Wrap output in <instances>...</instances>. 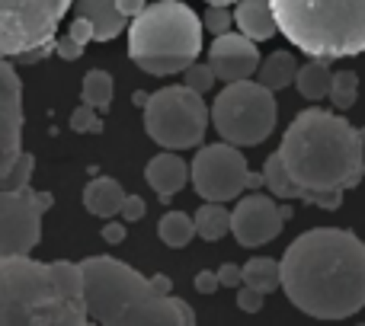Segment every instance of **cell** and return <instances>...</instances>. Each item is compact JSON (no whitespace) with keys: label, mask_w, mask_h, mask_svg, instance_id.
<instances>
[{"label":"cell","mask_w":365,"mask_h":326,"mask_svg":"<svg viewBox=\"0 0 365 326\" xmlns=\"http://www.w3.org/2000/svg\"><path fill=\"white\" fill-rule=\"evenodd\" d=\"M74 0H0V58H16L55 42L58 23Z\"/></svg>","instance_id":"9"},{"label":"cell","mask_w":365,"mask_h":326,"mask_svg":"<svg viewBox=\"0 0 365 326\" xmlns=\"http://www.w3.org/2000/svg\"><path fill=\"white\" fill-rule=\"evenodd\" d=\"M240 278H244V285H250V288L263 291V295H269V291H276L279 285H282V272H279V263L269 256H253L244 263V269H240Z\"/></svg>","instance_id":"23"},{"label":"cell","mask_w":365,"mask_h":326,"mask_svg":"<svg viewBox=\"0 0 365 326\" xmlns=\"http://www.w3.org/2000/svg\"><path fill=\"white\" fill-rule=\"evenodd\" d=\"M145 179L160 195V201H170L189 182V167L177 151H164L158 157H151V163L145 167Z\"/></svg>","instance_id":"15"},{"label":"cell","mask_w":365,"mask_h":326,"mask_svg":"<svg viewBox=\"0 0 365 326\" xmlns=\"http://www.w3.org/2000/svg\"><path fill=\"white\" fill-rule=\"evenodd\" d=\"M151 285H154V291H160V295H170L173 291V282L167 275H151Z\"/></svg>","instance_id":"39"},{"label":"cell","mask_w":365,"mask_h":326,"mask_svg":"<svg viewBox=\"0 0 365 326\" xmlns=\"http://www.w3.org/2000/svg\"><path fill=\"white\" fill-rule=\"evenodd\" d=\"M55 205L51 192L0 186V256H29L42 240V214Z\"/></svg>","instance_id":"10"},{"label":"cell","mask_w":365,"mask_h":326,"mask_svg":"<svg viewBox=\"0 0 365 326\" xmlns=\"http://www.w3.org/2000/svg\"><path fill=\"white\" fill-rule=\"evenodd\" d=\"M202 51V19L180 0L148 4L128 26V58L145 74H182Z\"/></svg>","instance_id":"5"},{"label":"cell","mask_w":365,"mask_h":326,"mask_svg":"<svg viewBox=\"0 0 365 326\" xmlns=\"http://www.w3.org/2000/svg\"><path fill=\"white\" fill-rule=\"evenodd\" d=\"M285 227V218L276 205V195L253 192L237 195V205L231 211V233L240 246H263L276 240Z\"/></svg>","instance_id":"12"},{"label":"cell","mask_w":365,"mask_h":326,"mask_svg":"<svg viewBox=\"0 0 365 326\" xmlns=\"http://www.w3.org/2000/svg\"><path fill=\"white\" fill-rule=\"evenodd\" d=\"M189 179L199 199L205 201H231L250 189V167H247L244 154L237 144H208L199 147L192 167H189Z\"/></svg>","instance_id":"11"},{"label":"cell","mask_w":365,"mask_h":326,"mask_svg":"<svg viewBox=\"0 0 365 326\" xmlns=\"http://www.w3.org/2000/svg\"><path fill=\"white\" fill-rule=\"evenodd\" d=\"M359 154H362V167H365V128H359Z\"/></svg>","instance_id":"41"},{"label":"cell","mask_w":365,"mask_h":326,"mask_svg":"<svg viewBox=\"0 0 365 326\" xmlns=\"http://www.w3.org/2000/svg\"><path fill=\"white\" fill-rule=\"evenodd\" d=\"M295 74H298V64L295 58H292V51H272V55H266V61L259 58V68H257V83H263L266 90H285L295 83Z\"/></svg>","instance_id":"19"},{"label":"cell","mask_w":365,"mask_h":326,"mask_svg":"<svg viewBox=\"0 0 365 326\" xmlns=\"http://www.w3.org/2000/svg\"><path fill=\"white\" fill-rule=\"evenodd\" d=\"M32 169H36V157H32V154H19L16 163L10 167V173L4 176V182H0V186H6V189L26 186V182H29V176H32Z\"/></svg>","instance_id":"30"},{"label":"cell","mask_w":365,"mask_h":326,"mask_svg":"<svg viewBox=\"0 0 365 326\" xmlns=\"http://www.w3.org/2000/svg\"><path fill=\"white\" fill-rule=\"evenodd\" d=\"M115 6H119V13L125 19H132V16H138V13L145 10L148 4H145V0H115Z\"/></svg>","instance_id":"38"},{"label":"cell","mask_w":365,"mask_h":326,"mask_svg":"<svg viewBox=\"0 0 365 326\" xmlns=\"http://www.w3.org/2000/svg\"><path fill=\"white\" fill-rule=\"evenodd\" d=\"M208 128V106L202 93L189 90L186 83L164 87L148 96L145 102V132L167 151L199 147Z\"/></svg>","instance_id":"8"},{"label":"cell","mask_w":365,"mask_h":326,"mask_svg":"<svg viewBox=\"0 0 365 326\" xmlns=\"http://www.w3.org/2000/svg\"><path fill=\"white\" fill-rule=\"evenodd\" d=\"M356 96H359V77H356L353 70H336V74L330 77L327 100L334 102L340 112H346V109L356 106Z\"/></svg>","instance_id":"26"},{"label":"cell","mask_w":365,"mask_h":326,"mask_svg":"<svg viewBox=\"0 0 365 326\" xmlns=\"http://www.w3.org/2000/svg\"><path fill=\"white\" fill-rule=\"evenodd\" d=\"M113 77L106 74V70H87V77H83V87H81V96L87 106H93L96 112H106L109 106H113Z\"/></svg>","instance_id":"24"},{"label":"cell","mask_w":365,"mask_h":326,"mask_svg":"<svg viewBox=\"0 0 365 326\" xmlns=\"http://www.w3.org/2000/svg\"><path fill=\"white\" fill-rule=\"evenodd\" d=\"M125 201V189L113 179V176H96V179L87 182L83 189V205H87L90 214L96 218H115Z\"/></svg>","instance_id":"18"},{"label":"cell","mask_w":365,"mask_h":326,"mask_svg":"<svg viewBox=\"0 0 365 326\" xmlns=\"http://www.w3.org/2000/svg\"><path fill=\"white\" fill-rule=\"evenodd\" d=\"M145 199L141 195H125V201H122V208H119V214H122V221L125 224H132V221H141L145 218Z\"/></svg>","instance_id":"32"},{"label":"cell","mask_w":365,"mask_h":326,"mask_svg":"<svg viewBox=\"0 0 365 326\" xmlns=\"http://www.w3.org/2000/svg\"><path fill=\"white\" fill-rule=\"evenodd\" d=\"M208 64H212L215 77L225 83L247 80V77H253L259 68L257 42L247 38L244 32H231V29L221 32V36H215V42L208 45Z\"/></svg>","instance_id":"14"},{"label":"cell","mask_w":365,"mask_h":326,"mask_svg":"<svg viewBox=\"0 0 365 326\" xmlns=\"http://www.w3.org/2000/svg\"><path fill=\"white\" fill-rule=\"evenodd\" d=\"M182 77H186V87L189 90H195V93H208V90L215 87V70H212V64H189L186 70H182Z\"/></svg>","instance_id":"27"},{"label":"cell","mask_w":365,"mask_h":326,"mask_svg":"<svg viewBox=\"0 0 365 326\" xmlns=\"http://www.w3.org/2000/svg\"><path fill=\"white\" fill-rule=\"evenodd\" d=\"M234 26V13L227 10V6H212L208 4L205 16H202V29H208L212 36H221V32H227Z\"/></svg>","instance_id":"29"},{"label":"cell","mask_w":365,"mask_h":326,"mask_svg":"<svg viewBox=\"0 0 365 326\" xmlns=\"http://www.w3.org/2000/svg\"><path fill=\"white\" fill-rule=\"evenodd\" d=\"M23 154V83L6 58H0V182Z\"/></svg>","instance_id":"13"},{"label":"cell","mask_w":365,"mask_h":326,"mask_svg":"<svg viewBox=\"0 0 365 326\" xmlns=\"http://www.w3.org/2000/svg\"><path fill=\"white\" fill-rule=\"evenodd\" d=\"M61 295L45 263L29 256H0V326H83Z\"/></svg>","instance_id":"6"},{"label":"cell","mask_w":365,"mask_h":326,"mask_svg":"<svg viewBox=\"0 0 365 326\" xmlns=\"http://www.w3.org/2000/svg\"><path fill=\"white\" fill-rule=\"evenodd\" d=\"M51 269V278L58 285V295L77 310V314L87 317V307H83V272H81V263H68V259H55L48 263Z\"/></svg>","instance_id":"20"},{"label":"cell","mask_w":365,"mask_h":326,"mask_svg":"<svg viewBox=\"0 0 365 326\" xmlns=\"http://www.w3.org/2000/svg\"><path fill=\"white\" fill-rule=\"evenodd\" d=\"M215 288H221V285H218V272L202 269L199 275H195V291H199V295H215Z\"/></svg>","instance_id":"36"},{"label":"cell","mask_w":365,"mask_h":326,"mask_svg":"<svg viewBox=\"0 0 365 326\" xmlns=\"http://www.w3.org/2000/svg\"><path fill=\"white\" fill-rule=\"evenodd\" d=\"M276 96L257 80H234L215 96L212 109H208V122H215V132L221 141L237 147L259 144L272 135L276 128Z\"/></svg>","instance_id":"7"},{"label":"cell","mask_w":365,"mask_h":326,"mask_svg":"<svg viewBox=\"0 0 365 326\" xmlns=\"http://www.w3.org/2000/svg\"><path fill=\"white\" fill-rule=\"evenodd\" d=\"M74 13L90 19L96 42H113L122 29H125V16L119 13L115 0H74Z\"/></svg>","instance_id":"16"},{"label":"cell","mask_w":365,"mask_h":326,"mask_svg":"<svg viewBox=\"0 0 365 326\" xmlns=\"http://www.w3.org/2000/svg\"><path fill=\"white\" fill-rule=\"evenodd\" d=\"M292 304L317 320H343L365 307V243L353 231H308L279 259Z\"/></svg>","instance_id":"1"},{"label":"cell","mask_w":365,"mask_h":326,"mask_svg":"<svg viewBox=\"0 0 365 326\" xmlns=\"http://www.w3.org/2000/svg\"><path fill=\"white\" fill-rule=\"evenodd\" d=\"M83 307L87 320L103 326H192L195 310L173 295L154 291L151 278L113 256H87Z\"/></svg>","instance_id":"3"},{"label":"cell","mask_w":365,"mask_h":326,"mask_svg":"<svg viewBox=\"0 0 365 326\" xmlns=\"http://www.w3.org/2000/svg\"><path fill=\"white\" fill-rule=\"evenodd\" d=\"M68 36H71V38H74V42H77V45H83V48H87V42H93V26H90V19L77 16V19H74V23H71Z\"/></svg>","instance_id":"33"},{"label":"cell","mask_w":365,"mask_h":326,"mask_svg":"<svg viewBox=\"0 0 365 326\" xmlns=\"http://www.w3.org/2000/svg\"><path fill=\"white\" fill-rule=\"evenodd\" d=\"M237 307L244 310V314H259V307H263V291L250 288V285H240L237 288Z\"/></svg>","instance_id":"31"},{"label":"cell","mask_w":365,"mask_h":326,"mask_svg":"<svg viewBox=\"0 0 365 326\" xmlns=\"http://www.w3.org/2000/svg\"><path fill=\"white\" fill-rule=\"evenodd\" d=\"M218 285L221 288H240L244 285V278H240V265H234V263H225L218 269Z\"/></svg>","instance_id":"35"},{"label":"cell","mask_w":365,"mask_h":326,"mask_svg":"<svg viewBox=\"0 0 365 326\" xmlns=\"http://www.w3.org/2000/svg\"><path fill=\"white\" fill-rule=\"evenodd\" d=\"M279 32L308 58H353L365 51V0H269Z\"/></svg>","instance_id":"4"},{"label":"cell","mask_w":365,"mask_h":326,"mask_svg":"<svg viewBox=\"0 0 365 326\" xmlns=\"http://www.w3.org/2000/svg\"><path fill=\"white\" fill-rule=\"evenodd\" d=\"M103 240L106 243H122L125 240V221H109V224H103Z\"/></svg>","instance_id":"37"},{"label":"cell","mask_w":365,"mask_h":326,"mask_svg":"<svg viewBox=\"0 0 365 326\" xmlns=\"http://www.w3.org/2000/svg\"><path fill=\"white\" fill-rule=\"evenodd\" d=\"M71 128L81 135H100L103 132V122H100V112H96L93 106H87L83 102L81 109H74V115H71Z\"/></svg>","instance_id":"28"},{"label":"cell","mask_w":365,"mask_h":326,"mask_svg":"<svg viewBox=\"0 0 365 326\" xmlns=\"http://www.w3.org/2000/svg\"><path fill=\"white\" fill-rule=\"evenodd\" d=\"M192 221H195V237L208 240V243H215V240H221L225 233H231V211L225 208V201H205V205L192 214Z\"/></svg>","instance_id":"21"},{"label":"cell","mask_w":365,"mask_h":326,"mask_svg":"<svg viewBox=\"0 0 365 326\" xmlns=\"http://www.w3.org/2000/svg\"><path fill=\"white\" fill-rule=\"evenodd\" d=\"M205 4H212V6H231V4H237V0H205Z\"/></svg>","instance_id":"42"},{"label":"cell","mask_w":365,"mask_h":326,"mask_svg":"<svg viewBox=\"0 0 365 326\" xmlns=\"http://www.w3.org/2000/svg\"><path fill=\"white\" fill-rule=\"evenodd\" d=\"M279 157L289 176L311 192H346L362 182L359 128L327 109H304L282 135Z\"/></svg>","instance_id":"2"},{"label":"cell","mask_w":365,"mask_h":326,"mask_svg":"<svg viewBox=\"0 0 365 326\" xmlns=\"http://www.w3.org/2000/svg\"><path fill=\"white\" fill-rule=\"evenodd\" d=\"M158 237L167 246H177V250L180 246H189V240L195 237V221L186 211H167L158 224Z\"/></svg>","instance_id":"25"},{"label":"cell","mask_w":365,"mask_h":326,"mask_svg":"<svg viewBox=\"0 0 365 326\" xmlns=\"http://www.w3.org/2000/svg\"><path fill=\"white\" fill-rule=\"evenodd\" d=\"M330 77H334L330 61H324V58H311L304 68H298L295 87H298V93H302L304 100H324L327 90H330Z\"/></svg>","instance_id":"22"},{"label":"cell","mask_w":365,"mask_h":326,"mask_svg":"<svg viewBox=\"0 0 365 326\" xmlns=\"http://www.w3.org/2000/svg\"><path fill=\"white\" fill-rule=\"evenodd\" d=\"M234 26L253 42H266V38H272L279 32L269 10V0H237L234 4Z\"/></svg>","instance_id":"17"},{"label":"cell","mask_w":365,"mask_h":326,"mask_svg":"<svg viewBox=\"0 0 365 326\" xmlns=\"http://www.w3.org/2000/svg\"><path fill=\"white\" fill-rule=\"evenodd\" d=\"M55 55H58V58H64V61H77V58L83 55V45H77L71 36L55 38Z\"/></svg>","instance_id":"34"},{"label":"cell","mask_w":365,"mask_h":326,"mask_svg":"<svg viewBox=\"0 0 365 326\" xmlns=\"http://www.w3.org/2000/svg\"><path fill=\"white\" fill-rule=\"evenodd\" d=\"M148 96H151V93H145V90H135V96H132V102H135V106H141V109H145V102H148Z\"/></svg>","instance_id":"40"}]
</instances>
